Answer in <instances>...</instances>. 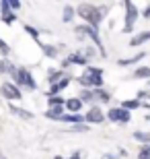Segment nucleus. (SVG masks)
<instances>
[{"label":"nucleus","instance_id":"5701e85b","mask_svg":"<svg viewBox=\"0 0 150 159\" xmlns=\"http://www.w3.org/2000/svg\"><path fill=\"white\" fill-rule=\"evenodd\" d=\"M97 97H99L101 101H103V103H107V101L111 99V97H109V93H107V91H103V89H99V91H97Z\"/></svg>","mask_w":150,"mask_h":159},{"label":"nucleus","instance_id":"aec40b11","mask_svg":"<svg viewBox=\"0 0 150 159\" xmlns=\"http://www.w3.org/2000/svg\"><path fill=\"white\" fill-rule=\"evenodd\" d=\"M121 107L130 112V110H136V107H140V101H138V99H130V101H123V103H121Z\"/></svg>","mask_w":150,"mask_h":159},{"label":"nucleus","instance_id":"2eb2a0df","mask_svg":"<svg viewBox=\"0 0 150 159\" xmlns=\"http://www.w3.org/2000/svg\"><path fill=\"white\" fill-rule=\"evenodd\" d=\"M11 110H12L15 114H17V116L25 118V120H31V118H33V114H31V112H27V110H23V107H15V106H11Z\"/></svg>","mask_w":150,"mask_h":159},{"label":"nucleus","instance_id":"20e7f679","mask_svg":"<svg viewBox=\"0 0 150 159\" xmlns=\"http://www.w3.org/2000/svg\"><path fill=\"white\" fill-rule=\"evenodd\" d=\"M76 31L78 33H87L88 37H91L95 43H97V48L101 50V54L105 56V50H103V43H101V37H99V33H97V29H92L91 25H80V27H76Z\"/></svg>","mask_w":150,"mask_h":159},{"label":"nucleus","instance_id":"1a4fd4ad","mask_svg":"<svg viewBox=\"0 0 150 159\" xmlns=\"http://www.w3.org/2000/svg\"><path fill=\"white\" fill-rule=\"evenodd\" d=\"M70 64H78V66H87V58H82V56H78V54H72V56H68V58L62 62L64 68H68Z\"/></svg>","mask_w":150,"mask_h":159},{"label":"nucleus","instance_id":"c756f323","mask_svg":"<svg viewBox=\"0 0 150 159\" xmlns=\"http://www.w3.org/2000/svg\"><path fill=\"white\" fill-rule=\"evenodd\" d=\"M138 159H150V145L142 149V153H140V157H138Z\"/></svg>","mask_w":150,"mask_h":159},{"label":"nucleus","instance_id":"0eeeda50","mask_svg":"<svg viewBox=\"0 0 150 159\" xmlns=\"http://www.w3.org/2000/svg\"><path fill=\"white\" fill-rule=\"evenodd\" d=\"M0 93L4 95L6 99H21V97H23V95H21V91H19L12 83H4V85L0 87Z\"/></svg>","mask_w":150,"mask_h":159},{"label":"nucleus","instance_id":"39448f33","mask_svg":"<svg viewBox=\"0 0 150 159\" xmlns=\"http://www.w3.org/2000/svg\"><path fill=\"white\" fill-rule=\"evenodd\" d=\"M107 118L113 120V122H130V112L127 110H123V107H113V110H109L107 112Z\"/></svg>","mask_w":150,"mask_h":159},{"label":"nucleus","instance_id":"a878e982","mask_svg":"<svg viewBox=\"0 0 150 159\" xmlns=\"http://www.w3.org/2000/svg\"><path fill=\"white\" fill-rule=\"evenodd\" d=\"M25 31H29V35H31V37L39 39V31L35 29V27H31V25H25Z\"/></svg>","mask_w":150,"mask_h":159},{"label":"nucleus","instance_id":"f704fd0d","mask_svg":"<svg viewBox=\"0 0 150 159\" xmlns=\"http://www.w3.org/2000/svg\"><path fill=\"white\" fill-rule=\"evenodd\" d=\"M148 85H150V81H148Z\"/></svg>","mask_w":150,"mask_h":159},{"label":"nucleus","instance_id":"393cba45","mask_svg":"<svg viewBox=\"0 0 150 159\" xmlns=\"http://www.w3.org/2000/svg\"><path fill=\"white\" fill-rule=\"evenodd\" d=\"M62 79H64V72H49V83H52V85H54V81H62Z\"/></svg>","mask_w":150,"mask_h":159},{"label":"nucleus","instance_id":"c85d7f7f","mask_svg":"<svg viewBox=\"0 0 150 159\" xmlns=\"http://www.w3.org/2000/svg\"><path fill=\"white\" fill-rule=\"evenodd\" d=\"M0 52L4 54V56H6V54H8V52H11V48H8V43H6L4 39H0Z\"/></svg>","mask_w":150,"mask_h":159},{"label":"nucleus","instance_id":"f8f14e48","mask_svg":"<svg viewBox=\"0 0 150 159\" xmlns=\"http://www.w3.org/2000/svg\"><path fill=\"white\" fill-rule=\"evenodd\" d=\"M146 54L144 52H140V54H136V56H132V58H121L119 62H117V64L119 66H130V64H136V62H140V60L144 58Z\"/></svg>","mask_w":150,"mask_h":159},{"label":"nucleus","instance_id":"f257e3e1","mask_svg":"<svg viewBox=\"0 0 150 159\" xmlns=\"http://www.w3.org/2000/svg\"><path fill=\"white\" fill-rule=\"evenodd\" d=\"M80 85L84 87H101L103 85V70L101 68H92V66H87V75H82L78 79Z\"/></svg>","mask_w":150,"mask_h":159},{"label":"nucleus","instance_id":"6ab92c4d","mask_svg":"<svg viewBox=\"0 0 150 159\" xmlns=\"http://www.w3.org/2000/svg\"><path fill=\"white\" fill-rule=\"evenodd\" d=\"M0 72H11V75H15V66L8 60H0Z\"/></svg>","mask_w":150,"mask_h":159},{"label":"nucleus","instance_id":"7ed1b4c3","mask_svg":"<svg viewBox=\"0 0 150 159\" xmlns=\"http://www.w3.org/2000/svg\"><path fill=\"white\" fill-rule=\"evenodd\" d=\"M15 77H17V83H19V85H23V87L31 89V91L37 87V83L33 81V77H31V72L27 70V68H19V70H15Z\"/></svg>","mask_w":150,"mask_h":159},{"label":"nucleus","instance_id":"ddd939ff","mask_svg":"<svg viewBox=\"0 0 150 159\" xmlns=\"http://www.w3.org/2000/svg\"><path fill=\"white\" fill-rule=\"evenodd\" d=\"M58 120H62V122H72V124H78V122H82V116H78V114H62Z\"/></svg>","mask_w":150,"mask_h":159},{"label":"nucleus","instance_id":"72a5a7b5","mask_svg":"<svg viewBox=\"0 0 150 159\" xmlns=\"http://www.w3.org/2000/svg\"><path fill=\"white\" fill-rule=\"evenodd\" d=\"M103 159H115V155H103Z\"/></svg>","mask_w":150,"mask_h":159},{"label":"nucleus","instance_id":"b1692460","mask_svg":"<svg viewBox=\"0 0 150 159\" xmlns=\"http://www.w3.org/2000/svg\"><path fill=\"white\" fill-rule=\"evenodd\" d=\"M72 17H74V11H72L70 6H66V8H64V21L68 23V21H72Z\"/></svg>","mask_w":150,"mask_h":159},{"label":"nucleus","instance_id":"dca6fc26","mask_svg":"<svg viewBox=\"0 0 150 159\" xmlns=\"http://www.w3.org/2000/svg\"><path fill=\"white\" fill-rule=\"evenodd\" d=\"M66 107H68L70 112H78V110L82 107V101L80 99H68L66 101Z\"/></svg>","mask_w":150,"mask_h":159},{"label":"nucleus","instance_id":"6e6552de","mask_svg":"<svg viewBox=\"0 0 150 159\" xmlns=\"http://www.w3.org/2000/svg\"><path fill=\"white\" fill-rule=\"evenodd\" d=\"M0 11H2V21H4V23H12V21L17 19V15L8 8V0H2V2H0Z\"/></svg>","mask_w":150,"mask_h":159},{"label":"nucleus","instance_id":"4be33fe9","mask_svg":"<svg viewBox=\"0 0 150 159\" xmlns=\"http://www.w3.org/2000/svg\"><path fill=\"white\" fill-rule=\"evenodd\" d=\"M134 139H136V141H142V143H148L150 134H146V132H134Z\"/></svg>","mask_w":150,"mask_h":159},{"label":"nucleus","instance_id":"a211bd4d","mask_svg":"<svg viewBox=\"0 0 150 159\" xmlns=\"http://www.w3.org/2000/svg\"><path fill=\"white\" fill-rule=\"evenodd\" d=\"M134 79H150V68H146V66L138 68V70L134 72Z\"/></svg>","mask_w":150,"mask_h":159},{"label":"nucleus","instance_id":"bb28decb","mask_svg":"<svg viewBox=\"0 0 150 159\" xmlns=\"http://www.w3.org/2000/svg\"><path fill=\"white\" fill-rule=\"evenodd\" d=\"M92 97H95V95H92L91 91H82L80 93V101H92Z\"/></svg>","mask_w":150,"mask_h":159},{"label":"nucleus","instance_id":"f3484780","mask_svg":"<svg viewBox=\"0 0 150 159\" xmlns=\"http://www.w3.org/2000/svg\"><path fill=\"white\" fill-rule=\"evenodd\" d=\"M45 116L49 120H58L60 116H62V107H49V110L45 112Z\"/></svg>","mask_w":150,"mask_h":159},{"label":"nucleus","instance_id":"473e14b6","mask_svg":"<svg viewBox=\"0 0 150 159\" xmlns=\"http://www.w3.org/2000/svg\"><path fill=\"white\" fill-rule=\"evenodd\" d=\"M144 17H146V19H150V6H148V8L144 11Z\"/></svg>","mask_w":150,"mask_h":159},{"label":"nucleus","instance_id":"cd10ccee","mask_svg":"<svg viewBox=\"0 0 150 159\" xmlns=\"http://www.w3.org/2000/svg\"><path fill=\"white\" fill-rule=\"evenodd\" d=\"M47 101H49V106H56V107H60V103H62V97H47Z\"/></svg>","mask_w":150,"mask_h":159},{"label":"nucleus","instance_id":"7c9ffc66","mask_svg":"<svg viewBox=\"0 0 150 159\" xmlns=\"http://www.w3.org/2000/svg\"><path fill=\"white\" fill-rule=\"evenodd\" d=\"M8 8H11V11H19V8H21V2H17V0H8Z\"/></svg>","mask_w":150,"mask_h":159},{"label":"nucleus","instance_id":"9d476101","mask_svg":"<svg viewBox=\"0 0 150 159\" xmlns=\"http://www.w3.org/2000/svg\"><path fill=\"white\" fill-rule=\"evenodd\" d=\"M82 118L87 120V122H103V112H101V110H99V107H92L91 112L87 114V116H82Z\"/></svg>","mask_w":150,"mask_h":159},{"label":"nucleus","instance_id":"2f4dec72","mask_svg":"<svg viewBox=\"0 0 150 159\" xmlns=\"http://www.w3.org/2000/svg\"><path fill=\"white\" fill-rule=\"evenodd\" d=\"M74 130H76V132H82V130H88V126H76Z\"/></svg>","mask_w":150,"mask_h":159},{"label":"nucleus","instance_id":"f03ea898","mask_svg":"<svg viewBox=\"0 0 150 159\" xmlns=\"http://www.w3.org/2000/svg\"><path fill=\"white\" fill-rule=\"evenodd\" d=\"M78 15H80L84 21H88V23H91L92 29H97L99 23H101V19L105 17V15L99 11V8H95V6H84V4L78 8Z\"/></svg>","mask_w":150,"mask_h":159},{"label":"nucleus","instance_id":"4468645a","mask_svg":"<svg viewBox=\"0 0 150 159\" xmlns=\"http://www.w3.org/2000/svg\"><path fill=\"white\" fill-rule=\"evenodd\" d=\"M150 39V31H146V33H140V35H136L132 41H130V46L132 48H136V46H140V43H144V41H148Z\"/></svg>","mask_w":150,"mask_h":159},{"label":"nucleus","instance_id":"423d86ee","mask_svg":"<svg viewBox=\"0 0 150 159\" xmlns=\"http://www.w3.org/2000/svg\"><path fill=\"white\" fill-rule=\"evenodd\" d=\"M126 8H127V15H126V33H130L134 27V21L138 19V11H136V6L132 4V2H126Z\"/></svg>","mask_w":150,"mask_h":159},{"label":"nucleus","instance_id":"9b49d317","mask_svg":"<svg viewBox=\"0 0 150 159\" xmlns=\"http://www.w3.org/2000/svg\"><path fill=\"white\" fill-rule=\"evenodd\" d=\"M68 83H70V79H68V77H64L62 81L54 83V85H52V91H49V95H47V97H54V93H58V91L66 89V87H68Z\"/></svg>","mask_w":150,"mask_h":159},{"label":"nucleus","instance_id":"412c9836","mask_svg":"<svg viewBox=\"0 0 150 159\" xmlns=\"http://www.w3.org/2000/svg\"><path fill=\"white\" fill-rule=\"evenodd\" d=\"M41 48H43V54L49 56V58H56V56H58V50H56V48H52V46H41Z\"/></svg>","mask_w":150,"mask_h":159}]
</instances>
